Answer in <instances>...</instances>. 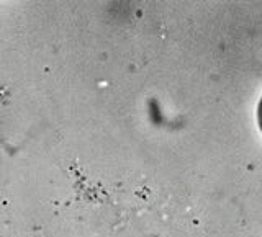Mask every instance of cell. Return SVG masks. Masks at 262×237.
Here are the masks:
<instances>
[{
    "instance_id": "obj_1",
    "label": "cell",
    "mask_w": 262,
    "mask_h": 237,
    "mask_svg": "<svg viewBox=\"0 0 262 237\" xmlns=\"http://www.w3.org/2000/svg\"><path fill=\"white\" fill-rule=\"evenodd\" d=\"M257 125H259V129L262 131V98L257 105Z\"/></svg>"
}]
</instances>
